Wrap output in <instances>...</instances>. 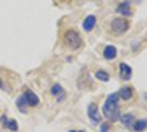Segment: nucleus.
Returning <instances> with one entry per match:
<instances>
[{"label":"nucleus","instance_id":"obj_1","mask_svg":"<svg viewBox=\"0 0 147 132\" xmlns=\"http://www.w3.org/2000/svg\"><path fill=\"white\" fill-rule=\"evenodd\" d=\"M119 95L117 93L109 95L107 97V99L104 101L103 106H102V112L103 116L109 119L112 122H117L120 120L121 117V111H120V106H119Z\"/></svg>","mask_w":147,"mask_h":132},{"label":"nucleus","instance_id":"obj_2","mask_svg":"<svg viewBox=\"0 0 147 132\" xmlns=\"http://www.w3.org/2000/svg\"><path fill=\"white\" fill-rule=\"evenodd\" d=\"M64 42L70 50H78L81 46V44H82V39H81L78 32L70 29V30H67L65 32Z\"/></svg>","mask_w":147,"mask_h":132},{"label":"nucleus","instance_id":"obj_3","mask_svg":"<svg viewBox=\"0 0 147 132\" xmlns=\"http://www.w3.org/2000/svg\"><path fill=\"white\" fill-rule=\"evenodd\" d=\"M111 31L113 32L115 35H121L124 34L129 30V21L124 18H114L111 22Z\"/></svg>","mask_w":147,"mask_h":132},{"label":"nucleus","instance_id":"obj_4","mask_svg":"<svg viewBox=\"0 0 147 132\" xmlns=\"http://www.w3.org/2000/svg\"><path fill=\"white\" fill-rule=\"evenodd\" d=\"M87 114L89 117V119L91 121L93 125H98L101 121V114L99 112V107L97 104L91 102L89 104L88 109H87Z\"/></svg>","mask_w":147,"mask_h":132},{"label":"nucleus","instance_id":"obj_5","mask_svg":"<svg viewBox=\"0 0 147 132\" xmlns=\"http://www.w3.org/2000/svg\"><path fill=\"white\" fill-rule=\"evenodd\" d=\"M0 123L7 130H10L12 132H17L19 130L18 122L14 119H12V118H8L6 114H2L0 117Z\"/></svg>","mask_w":147,"mask_h":132},{"label":"nucleus","instance_id":"obj_6","mask_svg":"<svg viewBox=\"0 0 147 132\" xmlns=\"http://www.w3.org/2000/svg\"><path fill=\"white\" fill-rule=\"evenodd\" d=\"M25 100L28 102V106L29 107H36L40 105V98L34 91H32L31 89H26L24 93H23Z\"/></svg>","mask_w":147,"mask_h":132},{"label":"nucleus","instance_id":"obj_7","mask_svg":"<svg viewBox=\"0 0 147 132\" xmlns=\"http://www.w3.org/2000/svg\"><path fill=\"white\" fill-rule=\"evenodd\" d=\"M119 67H120V72H119L120 78H121L122 81H124V82L129 81L131 77H132V73H133L132 67L129 66V64L124 63V62H121Z\"/></svg>","mask_w":147,"mask_h":132},{"label":"nucleus","instance_id":"obj_8","mask_svg":"<svg viewBox=\"0 0 147 132\" xmlns=\"http://www.w3.org/2000/svg\"><path fill=\"white\" fill-rule=\"evenodd\" d=\"M51 95L56 97L57 102H61V101L65 100L66 98V93L64 90V88L61 87V85L59 84H54L52 88H51Z\"/></svg>","mask_w":147,"mask_h":132},{"label":"nucleus","instance_id":"obj_9","mask_svg":"<svg viewBox=\"0 0 147 132\" xmlns=\"http://www.w3.org/2000/svg\"><path fill=\"white\" fill-rule=\"evenodd\" d=\"M97 24V18L93 16V14H89V16H87L85 20H84V22H82V28H84V30L86 32H91L93 29H94V26Z\"/></svg>","mask_w":147,"mask_h":132},{"label":"nucleus","instance_id":"obj_10","mask_svg":"<svg viewBox=\"0 0 147 132\" xmlns=\"http://www.w3.org/2000/svg\"><path fill=\"white\" fill-rule=\"evenodd\" d=\"M120 121L124 127L126 128H132L133 123L135 121V116L133 113L127 112V113H124V114H121L120 117Z\"/></svg>","mask_w":147,"mask_h":132},{"label":"nucleus","instance_id":"obj_11","mask_svg":"<svg viewBox=\"0 0 147 132\" xmlns=\"http://www.w3.org/2000/svg\"><path fill=\"white\" fill-rule=\"evenodd\" d=\"M117 50L114 45H107L103 50V57L105 60H114L117 57Z\"/></svg>","mask_w":147,"mask_h":132},{"label":"nucleus","instance_id":"obj_12","mask_svg":"<svg viewBox=\"0 0 147 132\" xmlns=\"http://www.w3.org/2000/svg\"><path fill=\"white\" fill-rule=\"evenodd\" d=\"M117 12L122 14L124 17H129L132 16V9H131V6L127 1H124V2H121L117 8Z\"/></svg>","mask_w":147,"mask_h":132},{"label":"nucleus","instance_id":"obj_13","mask_svg":"<svg viewBox=\"0 0 147 132\" xmlns=\"http://www.w3.org/2000/svg\"><path fill=\"white\" fill-rule=\"evenodd\" d=\"M119 97L123 100H129L133 97V89L129 86H123L119 91H117Z\"/></svg>","mask_w":147,"mask_h":132},{"label":"nucleus","instance_id":"obj_14","mask_svg":"<svg viewBox=\"0 0 147 132\" xmlns=\"http://www.w3.org/2000/svg\"><path fill=\"white\" fill-rule=\"evenodd\" d=\"M147 128V119H138L134 121L133 126H132V130L135 132H142L144 131Z\"/></svg>","mask_w":147,"mask_h":132},{"label":"nucleus","instance_id":"obj_15","mask_svg":"<svg viewBox=\"0 0 147 132\" xmlns=\"http://www.w3.org/2000/svg\"><path fill=\"white\" fill-rule=\"evenodd\" d=\"M16 106H17V108L20 110V112H22V113L26 112V108L29 107V106H28V102L25 100L23 95H21L19 98H17V100H16Z\"/></svg>","mask_w":147,"mask_h":132},{"label":"nucleus","instance_id":"obj_16","mask_svg":"<svg viewBox=\"0 0 147 132\" xmlns=\"http://www.w3.org/2000/svg\"><path fill=\"white\" fill-rule=\"evenodd\" d=\"M94 76H96V78L99 79L100 82H109V81H110V75H109V73H107L103 69L97 70Z\"/></svg>","mask_w":147,"mask_h":132},{"label":"nucleus","instance_id":"obj_17","mask_svg":"<svg viewBox=\"0 0 147 132\" xmlns=\"http://www.w3.org/2000/svg\"><path fill=\"white\" fill-rule=\"evenodd\" d=\"M100 132H110V125L108 122H102L100 126Z\"/></svg>","mask_w":147,"mask_h":132},{"label":"nucleus","instance_id":"obj_18","mask_svg":"<svg viewBox=\"0 0 147 132\" xmlns=\"http://www.w3.org/2000/svg\"><path fill=\"white\" fill-rule=\"evenodd\" d=\"M0 89H5V84H3L1 78H0Z\"/></svg>","mask_w":147,"mask_h":132},{"label":"nucleus","instance_id":"obj_19","mask_svg":"<svg viewBox=\"0 0 147 132\" xmlns=\"http://www.w3.org/2000/svg\"><path fill=\"white\" fill-rule=\"evenodd\" d=\"M68 132H84V131H78V130H70V131Z\"/></svg>","mask_w":147,"mask_h":132}]
</instances>
